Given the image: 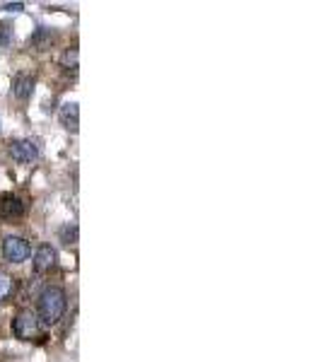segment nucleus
<instances>
[{
  "label": "nucleus",
  "instance_id": "nucleus-7",
  "mask_svg": "<svg viewBox=\"0 0 321 362\" xmlns=\"http://www.w3.org/2000/svg\"><path fill=\"white\" fill-rule=\"evenodd\" d=\"M60 124L65 126L68 131H78V124H80V109L75 101H68V104L60 106Z\"/></svg>",
  "mask_w": 321,
  "mask_h": 362
},
{
  "label": "nucleus",
  "instance_id": "nucleus-5",
  "mask_svg": "<svg viewBox=\"0 0 321 362\" xmlns=\"http://www.w3.org/2000/svg\"><path fill=\"white\" fill-rule=\"evenodd\" d=\"M24 215V203L13 193H3L0 196V217L3 220H19Z\"/></svg>",
  "mask_w": 321,
  "mask_h": 362
},
{
  "label": "nucleus",
  "instance_id": "nucleus-6",
  "mask_svg": "<svg viewBox=\"0 0 321 362\" xmlns=\"http://www.w3.org/2000/svg\"><path fill=\"white\" fill-rule=\"evenodd\" d=\"M56 263V252L54 247H49V244H42V247L37 249V254H34V271L37 273H46L51 271Z\"/></svg>",
  "mask_w": 321,
  "mask_h": 362
},
{
  "label": "nucleus",
  "instance_id": "nucleus-11",
  "mask_svg": "<svg viewBox=\"0 0 321 362\" xmlns=\"http://www.w3.org/2000/svg\"><path fill=\"white\" fill-rule=\"evenodd\" d=\"M63 65H65V68H78V51H75V49L65 51V54H63Z\"/></svg>",
  "mask_w": 321,
  "mask_h": 362
},
{
  "label": "nucleus",
  "instance_id": "nucleus-3",
  "mask_svg": "<svg viewBox=\"0 0 321 362\" xmlns=\"http://www.w3.org/2000/svg\"><path fill=\"white\" fill-rule=\"evenodd\" d=\"M3 256L13 263H22L29 256V244L22 237H8L3 242Z\"/></svg>",
  "mask_w": 321,
  "mask_h": 362
},
{
  "label": "nucleus",
  "instance_id": "nucleus-1",
  "mask_svg": "<svg viewBox=\"0 0 321 362\" xmlns=\"http://www.w3.org/2000/svg\"><path fill=\"white\" fill-rule=\"evenodd\" d=\"M65 293L60 288H56V285H49V288L42 290V295H39V314L37 319L42 321L46 326H54L56 321L63 317L65 312Z\"/></svg>",
  "mask_w": 321,
  "mask_h": 362
},
{
  "label": "nucleus",
  "instance_id": "nucleus-8",
  "mask_svg": "<svg viewBox=\"0 0 321 362\" xmlns=\"http://www.w3.org/2000/svg\"><path fill=\"white\" fill-rule=\"evenodd\" d=\"M32 90H34V80L32 78H27V75H17V78H15L13 92H15L17 99H27V97L32 94Z\"/></svg>",
  "mask_w": 321,
  "mask_h": 362
},
{
  "label": "nucleus",
  "instance_id": "nucleus-4",
  "mask_svg": "<svg viewBox=\"0 0 321 362\" xmlns=\"http://www.w3.org/2000/svg\"><path fill=\"white\" fill-rule=\"evenodd\" d=\"M10 155L19 165H29V162H34L39 157V147L32 140H15L10 145Z\"/></svg>",
  "mask_w": 321,
  "mask_h": 362
},
{
  "label": "nucleus",
  "instance_id": "nucleus-12",
  "mask_svg": "<svg viewBox=\"0 0 321 362\" xmlns=\"http://www.w3.org/2000/svg\"><path fill=\"white\" fill-rule=\"evenodd\" d=\"M0 44H8V27L0 24Z\"/></svg>",
  "mask_w": 321,
  "mask_h": 362
},
{
  "label": "nucleus",
  "instance_id": "nucleus-10",
  "mask_svg": "<svg viewBox=\"0 0 321 362\" xmlns=\"http://www.w3.org/2000/svg\"><path fill=\"white\" fill-rule=\"evenodd\" d=\"M60 237H63L65 244H73L75 239H78V227H75V225H65L63 229H60Z\"/></svg>",
  "mask_w": 321,
  "mask_h": 362
},
{
  "label": "nucleus",
  "instance_id": "nucleus-2",
  "mask_svg": "<svg viewBox=\"0 0 321 362\" xmlns=\"http://www.w3.org/2000/svg\"><path fill=\"white\" fill-rule=\"evenodd\" d=\"M13 334L17 336L19 340H32L39 336V319L34 312H19L17 317L13 319Z\"/></svg>",
  "mask_w": 321,
  "mask_h": 362
},
{
  "label": "nucleus",
  "instance_id": "nucleus-9",
  "mask_svg": "<svg viewBox=\"0 0 321 362\" xmlns=\"http://www.w3.org/2000/svg\"><path fill=\"white\" fill-rule=\"evenodd\" d=\"M13 293H15V278L10 273L0 271V302H5Z\"/></svg>",
  "mask_w": 321,
  "mask_h": 362
}]
</instances>
